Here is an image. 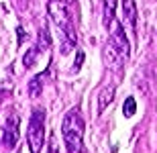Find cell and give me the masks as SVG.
I'll use <instances>...</instances> for the list:
<instances>
[{"label": "cell", "mask_w": 157, "mask_h": 153, "mask_svg": "<svg viewBox=\"0 0 157 153\" xmlns=\"http://www.w3.org/2000/svg\"><path fill=\"white\" fill-rule=\"evenodd\" d=\"M47 12L49 18L53 21V25L57 27L59 37H61V53H70L71 49L76 47L78 35H76V27L71 23V14L67 8L65 0H49L47 2Z\"/></svg>", "instance_id": "obj_1"}, {"label": "cell", "mask_w": 157, "mask_h": 153, "mask_svg": "<svg viewBox=\"0 0 157 153\" xmlns=\"http://www.w3.org/2000/svg\"><path fill=\"white\" fill-rule=\"evenodd\" d=\"M61 133H63L67 153H84V118L78 106L65 112Z\"/></svg>", "instance_id": "obj_2"}, {"label": "cell", "mask_w": 157, "mask_h": 153, "mask_svg": "<svg viewBox=\"0 0 157 153\" xmlns=\"http://www.w3.org/2000/svg\"><path fill=\"white\" fill-rule=\"evenodd\" d=\"M45 143V110L35 108L27 129V145L31 153H41V147Z\"/></svg>", "instance_id": "obj_3"}, {"label": "cell", "mask_w": 157, "mask_h": 153, "mask_svg": "<svg viewBox=\"0 0 157 153\" xmlns=\"http://www.w3.org/2000/svg\"><path fill=\"white\" fill-rule=\"evenodd\" d=\"M18 127H21V117H18L17 112H10L8 117H6V123L2 124V131H0V141L4 145L6 149H12L17 147L18 143Z\"/></svg>", "instance_id": "obj_4"}, {"label": "cell", "mask_w": 157, "mask_h": 153, "mask_svg": "<svg viewBox=\"0 0 157 153\" xmlns=\"http://www.w3.org/2000/svg\"><path fill=\"white\" fill-rule=\"evenodd\" d=\"M106 29H108V33H110V43L122 53V55H124V57H128V53H131V45H128V39H127V35H124L122 25L118 23V18L117 17L110 18V21L106 23Z\"/></svg>", "instance_id": "obj_5"}, {"label": "cell", "mask_w": 157, "mask_h": 153, "mask_svg": "<svg viewBox=\"0 0 157 153\" xmlns=\"http://www.w3.org/2000/svg\"><path fill=\"white\" fill-rule=\"evenodd\" d=\"M102 55H104V63L110 67V70H121L122 63L127 61V57L122 55L121 51H118L114 45H112L110 41L104 45V51H102Z\"/></svg>", "instance_id": "obj_6"}, {"label": "cell", "mask_w": 157, "mask_h": 153, "mask_svg": "<svg viewBox=\"0 0 157 153\" xmlns=\"http://www.w3.org/2000/svg\"><path fill=\"white\" fill-rule=\"evenodd\" d=\"M122 12H124V21H127L128 29L137 33V4H135V0H122Z\"/></svg>", "instance_id": "obj_7"}, {"label": "cell", "mask_w": 157, "mask_h": 153, "mask_svg": "<svg viewBox=\"0 0 157 153\" xmlns=\"http://www.w3.org/2000/svg\"><path fill=\"white\" fill-rule=\"evenodd\" d=\"M114 92H117V86H114V84H108L106 88L100 90V94H98V112H102L106 106L114 100Z\"/></svg>", "instance_id": "obj_8"}, {"label": "cell", "mask_w": 157, "mask_h": 153, "mask_svg": "<svg viewBox=\"0 0 157 153\" xmlns=\"http://www.w3.org/2000/svg\"><path fill=\"white\" fill-rule=\"evenodd\" d=\"M47 74H49V71H43V74H39V76H35L33 80H31V84H29V94L33 96V98L41 94V90H43V80H45Z\"/></svg>", "instance_id": "obj_9"}, {"label": "cell", "mask_w": 157, "mask_h": 153, "mask_svg": "<svg viewBox=\"0 0 157 153\" xmlns=\"http://www.w3.org/2000/svg\"><path fill=\"white\" fill-rule=\"evenodd\" d=\"M102 4H104V25L114 18V10H117V4L118 0H102Z\"/></svg>", "instance_id": "obj_10"}, {"label": "cell", "mask_w": 157, "mask_h": 153, "mask_svg": "<svg viewBox=\"0 0 157 153\" xmlns=\"http://www.w3.org/2000/svg\"><path fill=\"white\" fill-rule=\"evenodd\" d=\"M39 47H31L29 51L25 53V57H23V63H25V67L29 70V67H33L35 65V61H37V57H39Z\"/></svg>", "instance_id": "obj_11"}, {"label": "cell", "mask_w": 157, "mask_h": 153, "mask_svg": "<svg viewBox=\"0 0 157 153\" xmlns=\"http://www.w3.org/2000/svg\"><path fill=\"white\" fill-rule=\"evenodd\" d=\"M37 47H39V51H47V49L51 47V37H49V33H47L45 29L39 33V43H37Z\"/></svg>", "instance_id": "obj_12"}, {"label": "cell", "mask_w": 157, "mask_h": 153, "mask_svg": "<svg viewBox=\"0 0 157 153\" xmlns=\"http://www.w3.org/2000/svg\"><path fill=\"white\" fill-rule=\"evenodd\" d=\"M122 112H124V117H133L135 112H137V100H135L133 96H128L127 100H124V106H122Z\"/></svg>", "instance_id": "obj_13"}, {"label": "cell", "mask_w": 157, "mask_h": 153, "mask_svg": "<svg viewBox=\"0 0 157 153\" xmlns=\"http://www.w3.org/2000/svg\"><path fill=\"white\" fill-rule=\"evenodd\" d=\"M82 61H84V53H78V59H76V67H74V71H78L80 70V65H82Z\"/></svg>", "instance_id": "obj_14"}, {"label": "cell", "mask_w": 157, "mask_h": 153, "mask_svg": "<svg viewBox=\"0 0 157 153\" xmlns=\"http://www.w3.org/2000/svg\"><path fill=\"white\" fill-rule=\"evenodd\" d=\"M49 153H59L57 145H55V141H51V147H49Z\"/></svg>", "instance_id": "obj_15"}, {"label": "cell", "mask_w": 157, "mask_h": 153, "mask_svg": "<svg viewBox=\"0 0 157 153\" xmlns=\"http://www.w3.org/2000/svg\"><path fill=\"white\" fill-rule=\"evenodd\" d=\"M65 2H76V0H65Z\"/></svg>", "instance_id": "obj_16"}]
</instances>
